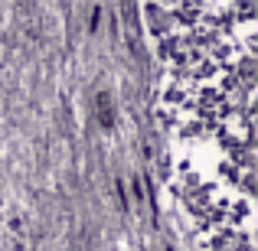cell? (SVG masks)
I'll use <instances>...</instances> for the list:
<instances>
[{
    "label": "cell",
    "instance_id": "1",
    "mask_svg": "<svg viewBox=\"0 0 258 251\" xmlns=\"http://www.w3.org/2000/svg\"><path fill=\"white\" fill-rule=\"evenodd\" d=\"M193 23L170 43V114L176 193L206 238V251H252V92L255 10L232 26L222 7H189Z\"/></svg>",
    "mask_w": 258,
    "mask_h": 251
}]
</instances>
